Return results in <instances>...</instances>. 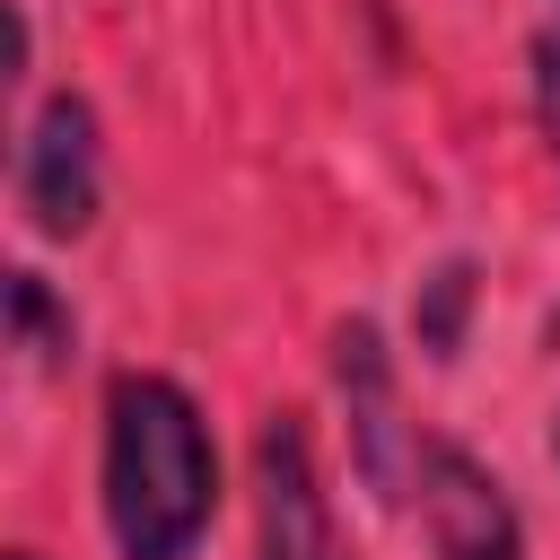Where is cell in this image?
<instances>
[{"label": "cell", "instance_id": "cell-6", "mask_svg": "<svg viewBox=\"0 0 560 560\" xmlns=\"http://www.w3.org/2000/svg\"><path fill=\"white\" fill-rule=\"evenodd\" d=\"M464 289H472V271H464V262H446V271L429 280V315H420V341H429L438 359L455 350V306H464Z\"/></svg>", "mask_w": 560, "mask_h": 560}, {"label": "cell", "instance_id": "cell-9", "mask_svg": "<svg viewBox=\"0 0 560 560\" xmlns=\"http://www.w3.org/2000/svg\"><path fill=\"white\" fill-rule=\"evenodd\" d=\"M551 446H560V429H551Z\"/></svg>", "mask_w": 560, "mask_h": 560}, {"label": "cell", "instance_id": "cell-5", "mask_svg": "<svg viewBox=\"0 0 560 560\" xmlns=\"http://www.w3.org/2000/svg\"><path fill=\"white\" fill-rule=\"evenodd\" d=\"M9 341H18L26 359H61V350H70V315L52 306L44 271H9Z\"/></svg>", "mask_w": 560, "mask_h": 560}, {"label": "cell", "instance_id": "cell-2", "mask_svg": "<svg viewBox=\"0 0 560 560\" xmlns=\"http://www.w3.org/2000/svg\"><path fill=\"white\" fill-rule=\"evenodd\" d=\"M18 201L44 236H88L105 201V149H96V105L79 88H52L18 140Z\"/></svg>", "mask_w": 560, "mask_h": 560}, {"label": "cell", "instance_id": "cell-8", "mask_svg": "<svg viewBox=\"0 0 560 560\" xmlns=\"http://www.w3.org/2000/svg\"><path fill=\"white\" fill-rule=\"evenodd\" d=\"M0 560H35V551H0Z\"/></svg>", "mask_w": 560, "mask_h": 560}, {"label": "cell", "instance_id": "cell-3", "mask_svg": "<svg viewBox=\"0 0 560 560\" xmlns=\"http://www.w3.org/2000/svg\"><path fill=\"white\" fill-rule=\"evenodd\" d=\"M254 560H341L324 472L298 411H271L254 438Z\"/></svg>", "mask_w": 560, "mask_h": 560}, {"label": "cell", "instance_id": "cell-4", "mask_svg": "<svg viewBox=\"0 0 560 560\" xmlns=\"http://www.w3.org/2000/svg\"><path fill=\"white\" fill-rule=\"evenodd\" d=\"M420 508L438 534V560H525L508 490L464 455V446H420Z\"/></svg>", "mask_w": 560, "mask_h": 560}, {"label": "cell", "instance_id": "cell-1", "mask_svg": "<svg viewBox=\"0 0 560 560\" xmlns=\"http://www.w3.org/2000/svg\"><path fill=\"white\" fill-rule=\"evenodd\" d=\"M219 516V446L175 376L122 368L105 385V534L122 560H192Z\"/></svg>", "mask_w": 560, "mask_h": 560}, {"label": "cell", "instance_id": "cell-7", "mask_svg": "<svg viewBox=\"0 0 560 560\" xmlns=\"http://www.w3.org/2000/svg\"><path fill=\"white\" fill-rule=\"evenodd\" d=\"M534 88H542V122H551V149H560V35L534 44Z\"/></svg>", "mask_w": 560, "mask_h": 560}]
</instances>
